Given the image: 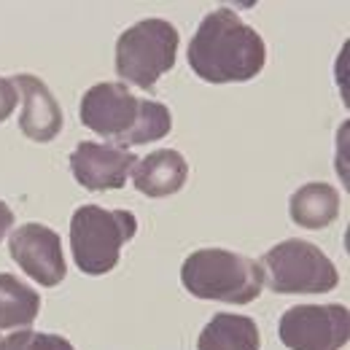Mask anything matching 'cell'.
I'll use <instances>...</instances> for the list:
<instances>
[{
    "mask_svg": "<svg viewBox=\"0 0 350 350\" xmlns=\"http://www.w3.org/2000/svg\"><path fill=\"white\" fill-rule=\"evenodd\" d=\"M41 297L25 280L0 272V329H22L38 318Z\"/></svg>",
    "mask_w": 350,
    "mask_h": 350,
    "instance_id": "14",
    "label": "cell"
},
{
    "mask_svg": "<svg viewBox=\"0 0 350 350\" xmlns=\"http://www.w3.org/2000/svg\"><path fill=\"white\" fill-rule=\"evenodd\" d=\"M262 272L275 294H326L340 283L334 262L307 240H283L262 256Z\"/></svg>",
    "mask_w": 350,
    "mask_h": 350,
    "instance_id": "6",
    "label": "cell"
},
{
    "mask_svg": "<svg viewBox=\"0 0 350 350\" xmlns=\"http://www.w3.org/2000/svg\"><path fill=\"white\" fill-rule=\"evenodd\" d=\"M137 232V219L130 211H105L100 205H81L70 219V248L73 259L87 275L111 272L124 243Z\"/></svg>",
    "mask_w": 350,
    "mask_h": 350,
    "instance_id": "4",
    "label": "cell"
},
{
    "mask_svg": "<svg viewBox=\"0 0 350 350\" xmlns=\"http://www.w3.org/2000/svg\"><path fill=\"white\" fill-rule=\"evenodd\" d=\"M0 342H3V337H0Z\"/></svg>",
    "mask_w": 350,
    "mask_h": 350,
    "instance_id": "18",
    "label": "cell"
},
{
    "mask_svg": "<svg viewBox=\"0 0 350 350\" xmlns=\"http://www.w3.org/2000/svg\"><path fill=\"white\" fill-rule=\"evenodd\" d=\"M8 254L33 280L51 288L65 280V256L59 234L46 224H22L11 232Z\"/></svg>",
    "mask_w": 350,
    "mask_h": 350,
    "instance_id": "8",
    "label": "cell"
},
{
    "mask_svg": "<svg viewBox=\"0 0 350 350\" xmlns=\"http://www.w3.org/2000/svg\"><path fill=\"white\" fill-rule=\"evenodd\" d=\"M278 334L288 350H340L350 340V312L345 305L288 307Z\"/></svg>",
    "mask_w": 350,
    "mask_h": 350,
    "instance_id": "7",
    "label": "cell"
},
{
    "mask_svg": "<svg viewBox=\"0 0 350 350\" xmlns=\"http://www.w3.org/2000/svg\"><path fill=\"white\" fill-rule=\"evenodd\" d=\"M262 334L254 318L219 312L211 318V323L200 332L197 350H259Z\"/></svg>",
    "mask_w": 350,
    "mask_h": 350,
    "instance_id": "13",
    "label": "cell"
},
{
    "mask_svg": "<svg viewBox=\"0 0 350 350\" xmlns=\"http://www.w3.org/2000/svg\"><path fill=\"white\" fill-rule=\"evenodd\" d=\"M288 216L297 226L323 229L340 216V191L329 183L312 180L297 189L288 200Z\"/></svg>",
    "mask_w": 350,
    "mask_h": 350,
    "instance_id": "12",
    "label": "cell"
},
{
    "mask_svg": "<svg viewBox=\"0 0 350 350\" xmlns=\"http://www.w3.org/2000/svg\"><path fill=\"white\" fill-rule=\"evenodd\" d=\"M186 178H189V165L173 148L151 151L146 159H137L132 167L135 189L146 197H154V200L180 191Z\"/></svg>",
    "mask_w": 350,
    "mask_h": 350,
    "instance_id": "11",
    "label": "cell"
},
{
    "mask_svg": "<svg viewBox=\"0 0 350 350\" xmlns=\"http://www.w3.org/2000/svg\"><path fill=\"white\" fill-rule=\"evenodd\" d=\"M186 57L202 81L240 84L262 73L267 46L262 36L237 16V11L216 8L200 22Z\"/></svg>",
    "mask_w": 350,
    "mask_h": 350,
    "instance_id": "1",
    "label": "cell"
},
{
    "mask_svg": "<svg viewBox=\"0 0 350 350\" xmlns=\"http://www.w3.org/2000/svg\"><path fill=\"white\" fill-rule=\"evenodd\" d=\"M135 162L137 157L127 148H119L113 143H94V140L79 143L76 151L70 154L73 178L89 191L122 189L130 178Z\"/></svg>",
    "mask_w": 350,
    "mask_h": 350,
    "instance_id": "9",
    "label": "cell"
},
{
    "mask_svg": "<svg viewBox=\"0 0 350 350\" xmlns=\"http://www.w3.org/2000/svg\"><path fill=\"white\" fill-rule=\"evenodd\" d=\"M16 100H19V92H16V87H14V81L0 76V124L14 113Z\"/></svg>",
    "mask_w": 350,
    "mask_h": 350,
    "instance_id": "16",
    "label": "cell"
},
{
    "mask_svg": "<svg viewBox=\"0 0 350 350\" xmlns=\"http://www.w3.org/2000/svg\"><path fill=\"white\" fill-rule=\"evenodd\" d=\"M0 350H76L65 337L46 334V332H16L0 342Z\"/></svg>",
    "mask_w": 350,
    "mask_h": 350,
    "instance_id": "15",
    "label": "cell"
},
{
    "mask_svg": "<svg viewBox=\"0 0 350 350\" xmlns=\"http://www.w3.org/2000/svg\"><path fill=\"white\" fill-rule=\"evenodd\" d=\"M178 54V30L167 19H143L127 27L116 41V73L132 87L154 89L173 70Z\"/></svg>",
    "mask_w": 350,
    "mask_h": 350,
    "instance_id": "5",
    "label": "cell"
},
{
    "mask_svg": "<svg viewBox=\"0 0 350 350\" xmlns=\"http://www.w3.org/2000/svg\"><path fill=\"white\" fill-rule=\"evenodd\" d=\"M183 288L197 299L248 305L259 299L264 272L259 262L224 248H200L180 267Z\"/></svg>",
    "mask_w": 350,
    "mask_h": 350,
    "instance_id": "3",
    "label": "cell"
},
{
    "mask_svg": "<svg viewBox=\"0 0 350 350\" xmlns=\"http://www.w3.org/2000/svg\"><path fill=\"white\" fill-rule=\"evenodd\" d=\"M14 87L19 92L25 108H22V119H19V130L36 143H49L54 140L62 130V108L54 100L51 89L46 87L38 76L22 73L16 79H11Z\"/></svg>",
    "mask_w": 350,
    "mask_h": 350,
    "instance_id": "10",
    "label": "cell"
},
{
    "mask_svg": "<svg viewBox=\"0 0 350 350\" xmlns=\"http://www.w3.org/2000/svg\"><path fill=\"white\" fill-rule=\"evenodd\" d=\"M11 224H14V213H11V208L0 200V240L5 237V232L11 229Z\"/></svg>",
    "mask_w": 350,
    "mask_h": 350,
    "instance_id": "17",
    "label": "cell"
},
{
    "mask_svg": "<svg viewBox=\"0 0 350 350\" xmlns=\"http://www.w3.org/2000/svg\"><path fill=\"white\" fill-rule=\"evenodd\" d=\"M79 113L84 127L108 137L119 148L159 140L173 130V113L167 105L135 97L119 81H103L87 89Z\"/></svg>",
    "mask_w": 350,
    "mask_h": 350,
    "instance_id": "2",
    "label": "cell"
}]
</instances>
